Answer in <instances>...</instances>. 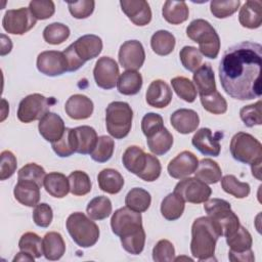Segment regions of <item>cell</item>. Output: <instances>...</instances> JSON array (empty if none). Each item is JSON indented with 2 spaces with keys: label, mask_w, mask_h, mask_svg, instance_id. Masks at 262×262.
<instances>
[{
  "label": "cell",
  "mask_w": 262,
  "mask_h": 262,
  "mask_svg": "<svg viewBox=\"0 0 262 262\" xmlns=\"http://www.w3.org/2000/svg\"><path fill=\"white\" fill-rule=\"evenodd\" d=\"M187 37L199 44V50L205 57L215 59L220 51V38L211 24L203 18L193 19L186 28Z\"/></svg>",
  "instance_id": "5"
},
{
  "label": "cell",
  "mask_w": 262,
  "mask_h": 262,
  "mask_svg": "<svg viewBox=\"0 0 262 262\" xmlns=\"http://www.w3.org/2000/svg\"><path fill=\"white\" fill-rule=\"evenodd\" d=\"M164 126V121L161 115L156 113H147L141 121V130L146 137L151 136Z\"/></svg>",
  "instance_id": "56"
},
{
  "label": "cell",
  "mask_w": 262,
  "mask_h": 262,
  "mask_svg": "<svg viewBox=\"0 0 262 262\" xmlns=\"http://www.w3.org/2000/svg\"><path fill=\"white\" fill-rule=\"evenodd\" d=\"M45 176L46 173L44 168L35 163H29L25 165L17 172L18 180H30L36 182L40 187L43 186Z\"/></svg>",
  "instance_id": "48"
},
{
  "label": "cell",
  "mask_w": 262,
  "mask_h": 262,
  "mask_svg": "<svg viewBox=\"0 0 262 262\" xmlns=\"http://www.w3.org/2000/svg\"><path fill=\"white\" fill-rule=\"evenodd\" d=\"M35 257L32 256L31 254L27 253V252H24V251H20L19 253H17V255L13 258V261H34Z\"/></svg>",
  "instance_id": "62"
},
{
  "label": "cell",
  "mask_w": 262,
  "mask_h": 262,
  "mask_svg": "<svg viewBox=\"0 0 262 262\" xmlns=\"http://www.w3.org/2000/svg\"><path fill=\"white\" fill-rule=\"evenodd\" d=\"M114 149H115L114 139L110 136L102 135L98 137L95 147L90 154V157L95 162L105 163L112 158L114 154Z\"/></svg>",
  "instance_id": "42"
},
{
  "label": "cell",
  "mask_w": 262,
  "mask_h": 262,
  "mask_svg": "<svg viewBox=\"0 0 262 262\" xmlns=\"http://www.w3.org/2000/svg\"><path fill=\"white\" fill-rule=\"evenodd\" d=\"M241 5L239 0H227L220 1L214 0L210 3L211 13L217 18H226L237 11Z\"/></svg>",
  "instance_id": "50"
},
{
  "label": "cell",
  "mask_w": 262,
  "mask_h": 262,
  "mask_svg": "<svg viewBox=\"0 0 262 262\" xmlns=\"http://www.w3.org/2000/svg\"><path fill=\"white\" fill-rule=\"evenodd\" d=\"M152 259L156 262H172L175 259V249L168 239H160L152 249Z\"/></svg>",
  "instance_id": "54"
},
{
  "label": "cell",
  "mask_w": 262,
  "mask_h": 262,
  "mask_svg": "<svg viewBox=\"0 0 262 262\" xmlns=\"http://www.w3.org/2000/svg\"><path fill=\"white\" fill-rule=\"evenodd\" d=\"M36 17L32 14L29 7L7 10L2 19L3 29L13 35H24L35 27Z\"/></svg>",
  "instance_id": "12"
},
{
  "label": "cell",
  "mask_w": 262,
  "mask_h": 262,
  "mask_svg": "<svg viewBox=\"0 0 262 262\" xmlns=\"http://www.w3.org/2000/svg\"><path fill=\"white\" fill-rule=\"evenodd\" d=\"M221 187L226 193H229L236 199H245L251 191L249 183L239 181L231 174H227L221 178Z\"/></svg>",
  "instance_id": "39"
},
{
  "label": "cell",
  "mask_w": 262,
  "mask_h": 262,
  "mask_svg": "<svg viewBox=\"0 0 262 262\" xmlns=\"http://www.w3.org/2000/svg\"><path fill=\"white\" fill-rule=\"evenodd\" d=\"M66 226L72 239L81 248H90L99 238L97 224L82 212L72 213L67 219Z\"/></svg>",
  "instance_id": "6"
},
{
  "label": "cell",
  "mask_w": 262,
  "mask_h": 262,
  "mask_svg": "<svg viewBox=\"0 0 262 262\" xmlns=\"http://www.w3.org/2000/svg\"><path fill=\"white\" fill-rule=\"evenodd\" d=\"M121 8L136 26L143 27L151 20V9L145 0H121Z\"/></svg>",
  "instance_id": "17"
},
{
  "label": "cell",
  "mask_w": 262,
  "mask_h": 262,
  "mask_svg": "<svg viewBox=\"0 0 262 262\" xmlns=\"http://www.w3.org/2000/svg\"><path fill=\"white\" fill-rule=\"evenodd\" d=\"M29 9L37 20H44L54 14L55 5L51 0H33L29 3Z\"/></svg>",
  "instance_id": "51"
},
{
  "label": "cell",
  "mask_w": 262,
  "mask_h": 262,
  "mask_svg": "<svg viewBox=\"0 0 262 262\" xmlns=\"http://www.w3.org/2000/svg\"><path fill=\"white\" fill-rule=\"evenodd\" d=\"M200 99L203 107L213 115H221L227 111V102L218 91L200 96Z\"/></svg>",
  "instance_id": "46"
},
{
  "label": "cell",
  "mask_w": 262,
  "mask_h": 262,
  "mask_svg": "<svg viewBox=\"0 0 262 262\" xmlns=\"http://www.w3.org/2000/svg\"><path fill=\"white\" fill-rule=\"evenodd\" d=\"M161 172H162V166L159 159L156 156L148 154L145 169L141 173L139 178H141L146 182H152L160 177Z\"/></svg>",
  "instance_id": "59"
},
{
  "label": "cell",
  "mask_w": 262,
  "mask_h": 262,
  "mask_svg": "<svg viewBox=\"0 0 262 262\" xmlns=\"http://www.w3.org/2000/svg\"><path fill=\"white\" fill-rule=\"evenodd\" d=\"M68 7L73 17L82 19L90 16L93 13L95 2L93 0H80V1L68 2Z\"/></svg>",
  "instance_id": "55"
},
{
  "label": "cell",
  "mask_w": 262,
  "mask_h": 262,
  "mask_svg": "<svg viewBox=\"0 0 262 262\" xmlns=\"http://www.w3.org/2000/svg\"><path fill=\"white\" fill-rule=\"evenodd\" d=\"M56 100L54 97H45L40 93H33L23 98L17 108V119L23 123L41 120Z\"/></svg>",
  "instance_id": "9"
},
{
  "label": "cell",
  "mask_w": 262,
  "mask_h": 262,
  "mask_svg": "<svg viewBox=\"0 0 262 262\" xmlns=\"http://www.w3.org/2000/svg\"><path fill=\"white\" fill-rule=\"evenodd\" d=\"M8 113H9V104L7 103V101L5 99H2V118H1V121H4V119L6 118Z\"/></svg>",
  "instance_id": "64"
},
{
  "label": "cell",
  "mask_w": 262,
  "mask_h": 262,
  "mask_svg": "<svg viewBox=\"0 0 262 262\" xmlns=\"http://www.w3.org/2000/svg\"><path fill=\"white\" fill-rule=\"evenodd\" d=\"M193 83L195 84L196 92L200 96L209 95L215 91L216 83H215V75L213 69L210 63H203L201 64L194 72H193Z\"/></svg>",
  "instance_id": "26"
},
{
  "label": "cell",
  "mask_w": 262,
  "mask_h": 262,
  "mask_svg": "<svg viewBox=\"0 0 262 262\" xmlns=\"http://www.w3.org/2000/svg\"><path fill=\"white\" fill-rule=\"evenodd\" d=\"M51 146H52V149L54 150V152L61 158L70 157L74 152H76L72 128H66V131H64L62 137L58 141L51 143Z\"/></svg>",
  "instance_id": "52"
},
{
  "label": "cell",
  "mask_w": 262,
  "mask_h": 262,
  "mask_svg": "<svg viewBox=\"0 0 262 262\" xmlns=\"http://www.w3.org/2000/svg\"><path fill=\"white\" fill-rule=\"evenodd\" d=\"M111 227L120 238L134 234L143 229L141 214L128 207L120 208L115 211L111 218Z\"/></svg>",
  "instance_id": "10"
},
{
  "label": "cell",
  "mask_w": 262,
  "mask_h": 262,
  "mask_svg": "<svg viewBox=\"0 0 262 262\" xmlns=\"http://www.w3.org/2000/svg\"><path fill=\"white\" fill-rule=\"evenodd\" d=\"M53 219V212L52 208L46 204V203H41L38 204L34 211H33V221L35 224L39 227H48Z\"/></svg>",
  "instance_id": "57"
},
{
  "label": "cell",
  "mask_w": 262,
  "mask_h": 262,
  "mask_svg": "<svg viewBox=\"0 0 262 262\" xmlns=\"http://www.w3.org/2000/svg\"><path fill=\"white\" fill-rule=\"evenodd\" d=\"M238 20L244 28H259L262 24V2L260 0L246 1L239 9Z\"/></svg>",
  "instance_id": "25"
},
{
  "label": "cell",
  "mask_w": 262,
  "mask_h": 262,
  "mask_svg": "<svg viewBox=\"0 0 262 262\" xmlns=\"http://www.w3.org/2000/svg\"><path fill=\"white\" fill-rule=\"evenodd\" d=\"M147 156L148 154H145L144 150L139 146L131 145L127 147V149L124 151L122 162L129 172L139 177L145 169L147 163Z\"/></svg>",
  "instance_id": "27"
},
{
  "label": "cell",
  "mask_w": 262,
  "mask_h": 262,
  "mask_svg": "<svg viewBox=\"0 0 262 262\" xmlns=\"http://www.w3.org/2000/svg\"><path fill=\"white\" fill-rule=\"evenodd\" d=\"M70 28L61 23H52L43 30V38L45 42L51 45L63 43L70 37Z\"/></svg>",
  "instance_id": "44"
},
{
  "label": "cell",
  "mask_w": 262,
  "mask_h": 262,
  "mask_svg": "<svg viewBox=\"0 0 262 262\" xmlns=\"http://www.w3.org/2000/svg\"><path fill=\"white\" fill-rule=\"evenodd\" d=\"M1 55H5L11 51L12 48V43L11 40L6 37L5 35H1Z\"/></svg>",
  "instance_id": "61"
},
{
  "label": "cell",
  "mask_w": 262,
  "mask_h": 262,
  "mask_svg": "<svg viewBox=\"0 0 262 262\" xmlns=\"http://www.w3.org/2000/svg\"><path fill=\"white\" fill-rule=\"evenodd\" d=\"M228 259L232 262H253L255 261V256L252 249H249L244 252L229 251Z\"/></svg>",
  "instance_id": "60"
},
{
  "label": "cell",
  "mask_w": 262,
  "mask_h": 262,
  "mask_svg": "<svg viewBox=\"0 0 262 262\" xmlns=\"http://www.w3.org/2000/svg\"><path fill=\"white\" fill-rule=\"evenodd\" d=\"M261 66V44L245 41L230 46L223 53L218 69L225 93L238 100L260 97Z\"/></svg>",
  "instance_id": "1"
},
{
  "label": "cell",
  "mask_w": 262,
  "mask_h": 262,
  "mask_svg": "<svg viewBox=\"0 0 262 262\" xmlns=\"http://www.w3.org/2000/svg\"><path fill=\"white\" fill-rule=\"evenodd\" d=\"M179 57L182 66L189 72H194L202 63L203 55L196 47L184 46L179 51Z\"/></svg>",
  "instance_id": "47"
},
{
  "label": "cell",
  "mask_w": 262,
  "mask_h": 262,
  "mask_svg": "<svg viewBox=\"0 0 262 262\" xmlns=\"http://www.w3.org/2000/svg\"><path fill=\"white\" fill-rule=\"evenodd\" d=\"M219 237L220 235L208 216L196 218L191 226V255L200 261L213 260Z\"/></svg>",
  "instance_id": "2"
},
{
  "label": "cell",
  "mask_w": 262,
  "mask_h": 262,
  "mask_svg": "<svg viewBox=\"0 0 262 262\" xmlns=\"http://www.w3.org/2000/svg\"><path fill=\"white\" fill-rule=\"evenodd\" d=\"M175 44L176 40L174 35L166 30L157 31L150 38L152 51L161 56L169 55L174 50Z\"/></svg>",
  "instance_id": "36"
},
{
  "label": "cell",
  "mask_w": 262,
  "mask_h": 262,
  "mask_svg": "<svg viewBox=\"0 0 262 262\" xmlns=\"http://www.w3.org/2000/svg\"><path fill=\"white\" fill-rule=\"evenodd\" d=\"M133 112L129 103L113 101L105 110V126L110 135L116 139L126 137L132 126Z\"/></svg>",
  "instance_id": "7"
},
{
  "label": "cell",
  "mask_w": 262,
  "mask_h": 262,
  "mask_svg": "<svg viewBox=\"0 0 262 262\" xmlns=\"http://www.w3.org/2000/svg\"><path fill=\"white\" fill-rule=\"evenodd\" d=\"M43 186L47 193L57 199L64 198L70 192L69 178L59 172H51L46 174Z\"/></svg>",
  "instance_id": "29"
},
{
  "label": "cell",
  "mask_w": 262,
  "mask_h": 262,
  "mask_svg": "<svg viewBox=\"0 0 262 262\" xmlns=\"http://www.w3.org/2000/svg\"><path fill=\"white\" fill-rule=\"evenodd\" d=\"M251 169H252V175L258 180H261V163L251 165Z\"/></svg>",
  "instance_id": "63"
},
{
  "label": "cell",
  "mask_w": 262,
  "mask_h": 262,
  "mask_svg": "<svg viewBox=\"0 0 262 262\" xmlns=\"http://www.w3.org/2000/svg\"><path fill=\"white\" fill-rule=\"evenodd\" d=\"M146 142L149 150L156 156H163L170 150L173 145V135L166 127L156 132L149 137H146Z\"/></svg>",
  "instance_id": "35"
},
{
  "label": "cell",
  "mask_w": 262,
  "mask_h": 262,
  "mask_svg": "<svg viewBox=\"0 0 262 262\" xmlns=\"http://www.w3.org/2000/svg\"><path fill=\"white\" fill-rule=\"evenodd\" d=\"M101 50L102 41L98 36L88 34L78 38L62 51L67 58L68 72L78 71L86 61L97 57Z\"/></svg>",
  "instance_id": "3"
},
{
  "label": "cell",
  "mask_w": 262,
  "mask_h": 262,
  "mask_svg": "<svg viewBox=\"0 0 262 262\" xmlns=\"http://www.w3.org/2000/svg\"><path fill=\"white\" fill-rule=\"evenodd\" d=\"M163 17L172 25H180L188 18L189 9L184 1L167 0L162 8Z\"/></svg>",
  "instance_id": "31"
},
{
  "label": "cell",
  "mask_w": 262,
  "mask_h": 262,
  "mask_svg": "<svg viewBox=\"0 0 262 262\" xmlns=\"http://www.w3.org/2000/svg\"><path fill=\"white\" fill-rule=\"evenodd\" d=\"M43 255L47 260H59L66 252V244L59 232H47L42 239Z\"/></svg>",
  "instance_id": "28"
},
{
  "label": "cell",
  "mask_w": 262,
  "mask_h": 262,
  "mask_svg": "<svg viewBox=\"0 0 262 262\" xmlns=\"http://www.w3.org/2000/svg\"><path fill=\"white\" fill-rule=\"evenodd\" d=\"M119 62L127 71L139 70L145 60V51L137 40L124 42L119 50Z\"/></svg>",
  "instance_id": "15"
},
{
  "label": "cell",
  "mask_w": 262,
  "mask_h": 262,
  "mask_svg": "<svg viewBox=\"0 0 262 262\" xmlns=\"http://www.w3.org/2000/svg\"><path fill=\"white\" fill-rule=\"evenodd\" d=\"M204 209L220 236L232 234L241 225L237 215L230 204L222 199H211L205 202Z\"/></svg>",
  "instance_id": "4"
},
{
  "label": "cell",
  "mask_w": 262,
  "mask_h": 262,
  "mask_svg": "<svg viewBox=\"0 0 262 262\" xmlns=\"http://www.w3.org/2000/svg\"><path fill=\"white\" fill-rule=\"evenodd\" d=\"M184 208L185 202L183 199L173 191L163 199L161 203V214L165 219L174 221L182 216Z\"/></svg>",
  "instance_id": "32"
},
{
  "label": "cell",
  "mask_w": 262,
  "mask_h": 262,
  "mask_svg": "<svg viewBox=\"0 0 262 262\" xmlns=\"http://www.w3.org/2000/svg\"><path fill=\"white\" fill-rule=\"evenodd\" d=\"M230 154L241 163L254 165L262 163V144L253 135L246 132H237L230 140Z\"/></svg>",
  "instance_id": "8"
},
{
  "label": "cell",
  "mask_w": 262,
  "mask_h": 262,
  "mask_svg": "<svg viewBox=\"0 0 262 262\" xmlns=\"http://www.w3.org/2000/svg\"><path fill=\"white\" fill-rule=\"evenodd\" d=\"M70 192L74 195H85L91 190V180L84 171H74L69 176Z\"/></svg>",
  "instance_id": "43"
},
{
  "label": "cell",
  "mask_w": 262,
  "mask_h": 262,
  "mask_svg": "<svg viewBox=\"0 0 262 262\" xmlns=\"http://www.w3.org/2000/svg\"><path fill=\"white\" fill-rule=\"evenodd\" d=\"M112 210V202L104 195L95 196L88 203L86 208V212L92 220H103L107 218Z\"/></svg>",
  "instance_id": "38"
},
{
  "label": "cell",
  "mask_w": 262,
  "mask_h": 262,
  "mask_svg": "<svg viewBox=\"0 0 262 262\" xmlns=\"http://www.w3.org/2000/svg\"><path fill=\"white\" fill-rule=\"evenodd\" d=\"M18 248L20 251L27 252L35 258H40L43 255L42 239L35 232L24 233L19 238Z\"/></svg>",
  "instance_id": "45"
},
{
  "label": "cell",
  "mask_w": 262,
  "mask_h": 262,
  "mask_svg": "<svg viewBox=\"0 0 262 262\" xmlns=\"http://www.w3.org/2000/svg\"><path fill=\"white\" fill-rule=\"evenodd\" d=\"M37 69L41 74L56 77L68 72L67 58L62 51L47 50L39 53L37 57Z\"/></svg>",
  "instance_id": "14"
},
{
  "label": "cell",
  "mask_w": 262,
  "mask_h": 262,
  "mask_svg": "<svg viewBox=\"0 0 262 262\" xmlns=\"http://www.w3.org/2000/svg\"><path fill=\"white\" fill-rule=\"evenodd\" d=\"M72 133L76 152L82 155H90L98 139L95 129L84 125L72 128Z\"/></svg>",
  "instance_id": "22"
},
{
  "label": "cell",
  "mask_w": 262,
  "mask_h": 262,
  "mask_svg": "<svg viewBox=\"0 0 262 262\" xmlns=\"http://www.w3.org/2000/svg\"><path fill=\"white\" fill-rule=\"evenodd\" d=\"M151 203V196L148 191L140 187H134L128 191L125 198V205L129 209L142 213L145 212Z\"/></svg>",
  "instance_id": "37"
},
{
  "label": "cell",
  "mask_w": 262,
  "mask_h": 262,
  "mask_svg": "<svg viewBox=\"0 0 262 262\" xmlns=\"http://www.w3.org/2000/svg\"><path fill=\"white\" fill-rule=\"evenodd\" d=\"M191 143L200 152L205 156L218 157L221 150L219 138L215 137L209 128L199 129L192 136Z\"/></svg>",
  "instance_id": "21"
},
{
  "label": "cell",
  "mask_w": 262,
  "mask_h": 262,
  "mask_svg": "<svg viewBox=\"0 0 262 262\" xmlns=\"http://www.w3.org/2000/svg\"><path fill=\"white\" fill-rule=\"evenodd\" d=\"M38 129L40 135L51 143L58 141L66 131L64 122L61 117L52 112H48L39 121Z\"/></svg>",
  "instance_id": "18"
},
{
  "label": "cell",
  "mask_w": 262,
  "mask_h": 262,
  "mask_svg": "<svg viewBox=\"0 0 262 262\" xmlns=\"http://www.w3.org/2000/svg\"><path fill=\"white\" fill-rule=\"evenodd\" d=\"M145 99L148 105L156 108H164L172 100V90L165 81L161 79L155 80L146 90Z\"/></svg>",
  "instance_id": "19"
},
{
  "label": "cell",
  "mask_w": 262,
  "mask_h": 262,
  "mask_svg": "<svg viewBox=\"0 0 262 262\" xmlns=\"http://www.w3.org/2000/svg\"><path fill=\"white\" fill-rule=\"evenodd\" d=\"M174 192L183 199L184 202L201 204L211 196V187L196 177H185L175 185Z\"/></svg>",
  "instance_id": "11"
},
{
  "label": "cell",
  "mask_w": 262,
  "mask_h": 262,
  "mask_svg": "<svg viewBox=\"0 0 262 262\" xmlns=\"http://www.w3.org/2000/svg\"><path fill=\"white\" fill-rule=\"evenodd\" d=\"M170 123L177 132L181 134H189L195 131L199 127L200 118L193 110L180 108L171 115Z\"/></svg>",
  "instance_id": "23"
},
{
  "label": "cell",
  "mask_w": 262,
  "mask_h": 262,
  "mask_svg": "<svg viewBox=\"0 0 262 262\" xmlns=\"http://www.w3.org/2000/svg\"><path fill=\"white\" fill-rule=\"evenodd\" d=\"M194 176L207 184H215L222 178V171L217 162L211 159H202L194 171Z\"/></svg>",
  "instance_id": "33"
},
{
  "label": "cell",
  "mask_w": 262,
  "mask_h": 262,
  "mask_svg": "<svg viewBox=\"0 0 262 262\" xmlns=\"http://www.w3.org/2000/svg\"><path fill=\"white\" fill-rule=\"evenodd\" d=\"M17 166V161L15 156L10 150H3L1 152V163H0V179L5 180L10 178Z\"/></svg>",
  "instance_id": "58"
},
{
  "label": "cell",
  "mask_w": 262,
  "mask_h": 262,
  "mask_svg": "<svg viewBox=\"0 0 262 262\" xmlns=\"http://www.w3.org/2000/svg\"><path fill=\"white\" fill-rule=\"evenodd\" d=\"M121 244L123 249L132 254V255H139L144 248L145 244V231L144 229L131 234L126 237H121Z\"/></svg>",
  "instance_id": "53"
},
{
  "label": "cell",
  "mask_w": 262,
  "mask_h": 262,
  "mask_svg": "<svg viewBox=\"0 0 262 262\" xmlns=\"http://www.w3.org/2000/svg\"><path fill=\"white\" fill-rule=\"evenodd\" d=\"M97 181L99 188L110 194H116L124 186V178L120 172L115 169L106 168L98 173Z\"/></svg>",
  "instance_id": "30"
},
{
  "label": "cell",
  "mask_w": 262,
  "mask_h": 262,
  "mask_svg": "<svg viewBox=\"0 0 262 262\" xmlns=\"http://www.w3.org/2000/svg\"><path fill=\"white\" fill-rule=\"evenodd\" d=\"M171 85L178 97L186 102H193L196 98V89L188 78L185 77H175L171 79Z\"/></svg>",
  "instance_id": "41"
},
{
  "label": "cell",
  "mask_w": 262,
  "mask_h": 262,
  "mask_svg": "<svg viewBox=\"0 0 262 262\" xmlns=\"http://www.w3.org/2000/svg\"><path fill=\"white\" fill-rule=\"evenodd\" d=\"M261 100H258L256 103L245 105L239 111V117L244 124L251 128L256 125L262 124V113H261Z\"/></svg>",
  "instance_id": "49"
},
{
  "label": "cell",
  "mask_w": 262,
  "mask_h": 262,
  "mask_svg": "<svg viewBox=\"0 0 262 262\" xmlns=\"http://www.w3.org/2000/svg\"><path fill=\"white\" fill-rule=\"evenodd\" d=\"M198 165L199 160L196 156L191 151L183 150L170 161L167 170L172 178L183 179L194 173Z\"/></svg>",
  "instance_id": "16"
},
{
  "label": "cell",
  "mask_w": 262,
  "mask_h": 262,
  "mask_svg": "<svg viewBox=\"0 0 262 262\" xmlns=\"http://www.w3.org/2000/svg\"><path fill=\"white\" fill-rule=\"evenodd\" d=\"M142 76L137 71H125L118 79L117 88L121 94L135 95L142 87Z\"/></svg>",
  "instance_id": "34"
},
{
  "label": "cell",
  "mask_w": 262,
  "mask_h": 262,
  "mask_svg": "<svg viewBox=\"0 0 262 262\" xmlns=\"http://www.w3.org/2000/svg\"><path fill=\"white\" fill-rule=\"evenodd\" d=\"M226 243L232 252H244L252 248L253 239L251 233L243 225L230 235L226 236Z\"/></svg>",
  "instance_id": "40"
},
{
  "label": "cell",
  "mask_w": 262,
  "mask_h": 262,
  "mask_svg": "<svg viewBox=\"0 0 262 262\" xmlns=\"http://www.w3.org/2000/svg\"><path fill=\"white\" fill-rule=\"evenodd\" d=\"M40 186L30 180H18L14 186L15 200L24 206L36 207L40 201Z\"/></svg>",
  "instance_id": "24"
},
{
  "label": "cell",
  "mask_w": 262,
  "mask_h": 262,
  "mask_svg": "<svg viewBox=\"0 0 262 262\" xmlns=\"http://www.w3.org/2000/svg\"><path fill=\"white\" fill-rule=\"evenodd\" d=\"M119 67L115 59L102 56L97 59L93 69V77L98 87L110 90L114 88L119 79Z\"/></svg>",
  "instance_id": "13"
},
{
  "label": "cell",
  "mask_w": 262,
  "mask_h": 262,
  "mask_svg": "<svg viewBox=\"0 0 262 262\" xmlns=\"http://www.w3.org/2000/svg\"><path fill=\"white\" fill-rule=\"evenodd\" d=\"M93 102L83 94H74L68 98L64 104L66 114L73 120H85L93 113Z\"/></svg>",
  "instance_id": "20"
}]
</instances>
